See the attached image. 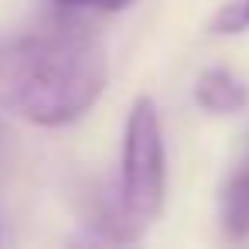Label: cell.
<instances>
[{
	"mask_svg": "<svg viewBox=\"0 0 249 249\" xmlns=\"http://www.w3.org/2000/svg\"><path fill=\"white\" fill-rule=\"evenodd\" d=\"M55 11H123L130 0H48Z\"/></svg>",
	"mask_w": 249,
	"mask_h": 249,
	"instance_id": "obj_6",
	"label": "cell"
},
{
	"mask_svg": "<svg viewBox=\"0 0 249 249\" xmlns=\"http://www.w3.org/2000/svg\"><path fill=\"white\" fill-rule=\"evenodd\" d=\"M0 140H4V130H0Z\"/></svg>",
	"mask_w": 249,
	"mask_h": 249,
	"instance_id": "obj_7",
	"label": "cell"
},
{
	"mask_svg": "<svg viewBox=\"0 0 249 249\" xmlns=\"http://www.w3.org/2000/svg\"><path fill=\"white\" fill-rule=\"evenodd\" d=\"M106 52L79 28L0 35V109L31 126L79 123L106 92Z\"/></svg>",
	"mask_w": 249,
	"mask_h": 249,
	"instance_id": "obj_1",
	"label": "cell"
},
{
	"mask_svg": "<svg viewBox=\"0 0 249 249\" xmlns=\"http://www.w3.org/2000/svg\"><path fill=\"white\" fill-rule=\"evenodd\" d=\"M222 229L235 239H242L249 232V137L242 147V157L235 160V167L229 171L225 184H222Z\"/></svg>",
	"mask_w": 249,
	"mask_h": 249,
	"instance_id": "obj_4",
	"label": "cell"
},
{
	"mask_svg": "<svg viewBox=\"0 0 249 249\" xmlns=\"http://www.w3.org/2000/svg\"><path fill=\"white\" fill-rule=\"evenodd\" d=\"M246 28H249V0H232V4H225L212 18V31L215 35H239Z\"/></svg>",
	"mask_w": 249,
	"mask_h": 249,
	"instance_id": "obj_5",
	"label": "cell"
},
{
	"mask_svg": "<svg viewBox=\"0 0 249 249\" xmlns=\"http://www.w3.org/2000/svg\"><path fill=\"white\" fill-rule=\"evenodd\" d=\"M164 195H167V150H164L160 113L150 96H137L123 123L120 178L103 198L96 225L120 242L140 239L147 225L160 215Z\"/></svg>",
	"mask_w": 249,
	"mask_h": 249,
	"instance_id": "obj_2",
	"label": "cell"
},
{
	"mask_svg": "<svg viewBox=\"0 0 249 249\" xmlns=\"http://www.w3.org/2000/svg\"><path fill=\"white\" fill-rule=\"evenodd\" d=\"M195 103L212 116H235L249 106V86L229 69H205L195 82Z\"/></svg>",
	"mask_w": 249,
	"mask_h": 249,
	"instance_id": "obj_3",
	"label": "cell"
}]
</instances>
